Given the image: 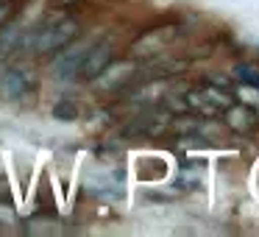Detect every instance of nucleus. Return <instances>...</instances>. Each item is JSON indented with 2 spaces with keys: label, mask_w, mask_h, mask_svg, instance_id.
<instances>
[{
  "label": "nucleus",
  "mask_w": 259,
  "mask_h": 237,
  "mask_svg": "<svg viewBox=\"0 0 259 237\" xmlns=\"http://www.w3.org/2000/svg\"><path fill=\"white\" fill-rule=\"evenodd\" d=\"M179 34H181V28L176 23L156 25V28L145 31L142 36H137V40L131 42L128 56L137 59V62H140V59H148V56H156V53H162L170 42H176V36H179Z\"/></svg>",
  "instance_id": "obj_4"
},
{
  "label": "nucleus",
  "mask_w": 259,
  "mask_h": 237,
  "mask_svg": "<svg viewBox=\"0 0 259 237\" xmlns=\"http://www.w3.org/2000/svg\"><path fill=\"white\" fill-rule=\"evenodd\" d=\"M201 92H203V95H206V98H209V101H212L218 109H229L231 103H234V101H231L229 92L220 90L218 84H203V87H201Z\"/></svg>",
  "instance_id": "obj_9"
},
{
  "label": "nucleus",
  "mask_w": 259,
  "mask_h": 237,
  "mask_svg": "<svg viewBox=\"0 0 259 237\" xmlns=\"http://www.w3.org/2000/svg\"><path fill=\"white\" fill-rule=\"evenodd\" d=\"M78 31H81V23L75 17H67L64 14L62 20H56V23H51V25H36V31H34V56H53V53H59L64 45H70V42L78 36Z\"/></svg>",
  "instance_id": "obj_1"
},
{
  "label": "nucleus",
  "mask_w": 259,
  "mask_h": 237,
  "mask_svg": "<svg viewBox=\"0 0 259 237\" xmlns=\"http://www.w3.org/2000/svg\"><path fill=\"white\" fill-rule=\"evenodd\" d=\"M137 59H112L95 78L90 81L95 92H123L125 87L134 84V75H137Z\"/></svg>",
  "instance_id": "obj_2"
},
{
  "label": "nucleus",
  "mask_w": 259,
  "mask_h": 237,
  "mask_svg": "<svg viewBox=\"0 0 259 237\" xmlns=\"http://www.w3.org/2000/svg\"><path fill=\"white\" fill-rule=\"evenodd\" d=\"M78 0H53V6L56 9H70V6H75Z\"/></svg>",
  "instance_id": "obj_14"
},
{
  "label": "nucleus",
  "mask_w": 259,
  "mask_h": 237,
  "mask_svg": "<svg viewBox=\"0 0 259 237\" xmlns=\"http://www.w3.org/2000/svg\"><path fill=\"white\" fill-rule=\"evenodd\" d=\"M114 51H117L114 36H103V40L98 36L95 45L87 51V59H84V64H81V70H78V81H92L95 78V75L114 59Z\"/></svg>",
  "instance_id": "obj_5"
},
{
  "label": "nucleus",
  "mask_w": 259,
  "mask_h": 237,
  "mask_svg": "<svg viewBox=\"0 0 259 237\" xmlns=\"http://www.w3.org/2000/svg\"><path fill=\"white\" fill-rule=\"evenodd\" d=\"M226 126L231 131H240V134H248V131L256 129V112L245 103H231L226 109Z\"/></svg>",
  "instance_id": "obj_7"
},
{
  "label": "nucleus",
  "mask_w": 259,
  "mask_h": 237,
  "mask_svg": "<svg viewBox=\"0 0 259 237\" xmlns=\"http://www.w3.org/2000/svg\"><path fill=\"white\" fill-rule=\"evenodd\" d=\"M201 184V170L198 168H184V173H181V179H179V187H198Z\"/></svg>",
  "instance_id": "obj_11"
},
{
  "label": "nucleus",
  "mask_w": 259,
  "mask_h": 237,
  "mask_svg": "<svg viewBox=\"0 0 259 237\" xmlns=\"http://www.w3.org/2000/svg\"><path fill=\"white\" fill-rule=\"evenodd\" d=\"M95 40L98 36H90V40H78V36H75L70 45H64L59 53H53L56 59H53V64H51V73L56 75V78H62V81L78 78V70H81V64H84V59H87V51L95 45Z\"/></svg>",
  "instance_id": "obj_3"
},
{
  "label": "nucleus",
  "mask_w": 259,
  "mask_h": 237,
  "mask_svg": "<svg viewBox=\"0 0 259 237\" xmlns=\"http://www.w3.org/2000/svg\"><path fill=\"white\" fill-rule=\"evenodd\" d=\"M51 114L53 120H59V123H75V120H81V103L73 101V98H62V101H56L51 106Z\"/></svg>",
  "instance_id": "obj_8"
},
{
  "label": "nucleus",
  "mask_w": 259,
  "mask_h": 237,
  "mask_svg": "<svg viewBox=\"0 0 259 237\" xmlns=\"http://www.w3.org/2000/svg\"><path fill=\"white\" fill-rule=\"evenodd\" d=\"M237 75H240V78H248L245 84H259V73L251 70L248 64H237Z\"/></svg>",
  "instance_id": "obj_12"
},
{
  "label": "nucleus",
  "mask_w": 259,
  "mask_h": 237,
  "mask_svg": "<svg viewBox=\"0 0 259 237\" xmlns=\"http://www.w3.org/2000/svg\"><path fill=\"white\" fill-rule=\"evenodd\" d=\"M237 95L245 106H251L253 112H259V84H240L237 87Z\"/></svg>",
  "instance_id": "obj_10"
},
{
  "label": "nucleus",
  "mask_w": 259,
  "mask_h": 237,
  "mask_svg": "<svg viewBox=\"0 0 259 237\" xmlns=\"http://www.w3.org/2000/svg\"><path fill=\"white\" fill-rule=\"evenodd\" d=\"M34 87V78H31L28 70L23 67H6L0 73V101H23L28 95V90Z\"/></svg>",
  "instance_id": "obj_6"
},
{
  "label": "nucleus",
  "mask_w": 259,
  "mask_h": 237,
  "mask_svg": "<svg viewBox=\"0 0 259 237\" xmlns=\"http://www.w3.org/2000/svg\"><path fill=\"white\" fill-rule=\"evenodd\" d=\"M12 0H0V25L6 23V20H12Z\"/></svg>",
  "instance_id": "obj_13"
}]
</instances>
